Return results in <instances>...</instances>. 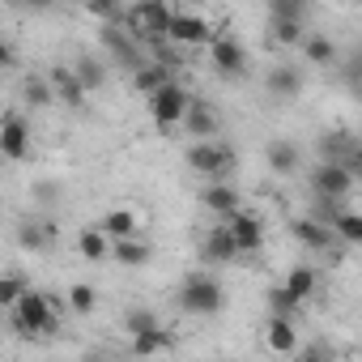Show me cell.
<instances>
[{"label": "cell", "instance_id": "cell-1", "mask_svg": "<svg viewBox=\"0 0 362 362\" xmlns=\"http://www.w3.org/2000/svg\"><path fill=\"white\" fill-rule=\"evenodd\" d=\"M60 303L52 298V294H39V290H26L22 298H18V307L9 311V320H13V332L18 337H52L56 328H60Z\"/></svg>", "mask_w": 362, "mask_h": 362}, {"label": "cell", "instance_id": "cell-2", "mask_svg": "<svg viewBox=\"0 0 362 362\" xmlns=\"http://www.w3.org/2000/svg\"><path fill=\"white\" fill-rule=\"evenodd\" d=\"M170 5L166 0H141V5L124 9V30L141 43H166V22H170Z\"/></svg>", "mask_w": 362, "mask_h": 362}, {"label": "cell", "instance_id": "cell-3", "mask_svg": "<svg viewBox=\"0 0 362 362\" xmlns=\"http://www.w3.org/2000/svg\"><path fill=\"white\" fill-rule=\"evenodd\" d=\"M179 307H184L188 315L209 320V315H218V311L226 307V290H222V281H218V277L192 273V277L184 281V290H179Z\"/></svg>", "mask_w": 362, "mask_h": 362}, {"label": "cell", "instance_id": "cell-4", "mask_svg": "<svg viewBox=\"0 0 362 362\" xmlns=\"http://www.w3.org/2000/svg\"><path fill=\"white\" fill-rule=\"evenodd\" d=\"M188 170L214 179V184H226V175L235 170V149L222 141H197L188 149Z\"/></svg>", "mask_w": 362, "mask_h": 362}, {"label": "cell", "instance_id": "cell-5", "mask_svg": "<svg viewBox=\"0 0 362 362\" xmlns=\"http://www.w3.org/2000/svg\"><path fill=\"white\" fill-rule=\"evenodd\" d=\"M188 90L179 86V81H166L158 94H149V115H153V124L158 128H175L179 119H184V111H188Z\"/></svg>", "mask_w": 362, "mask_h": 362}, {"label": "cell", "instance_id": "cell-6", "mask_svg": "<svg viewBox=\"0 0 362 362\" xmlns=\"http://www.w3.org/2000/svg\"><path fill=\"white\" fill-rule=\"evenodd\" d=\"M166 39L179 43V47H209L218 35H214V26H209L201 13H170V22H166Z\"/></svg>", "mask_w": 362, "mask_h": 362}, {"label": "cell", "instance_id": "cell-7", "mask_svg": "<svg viewBox=\"0 0 362 362\" xmlns=\"http://www.w3.org/2000/svg\"><path fill=\"white\" fill-rule=\"evenodd\" d=\"M311 192L320 201H345L354 192V175L341 166V162H320L311 170Z\"/></svg>", "mask_w": 362, "mask_h": 362}, {"label": "cell", "instance_id": "cell-8", "mask_svg": "<svg viewBox=\"0 0 362 362\" xmlns=\"http://www.w3.org/2000/svg\"><path fill=\"white\" fill-rule=\"evenodd\" d=\"M209 60H214V73L218 77H243L247 73V52H243V43L239 39H230V35H218L214 43H209Z\"/></svg>", "mask_w": 362, "mask_h": 362}, {"label": "cell", "instance_id": "cell-9", "mask_svg": "<svg viewBox=\"0 0 362 362\" xmlns=\"http://www.w3.org/2000/svg\"><path fill=\"white\" fill-rule=\"evenodd\" d=\"M179 124H184L192 136H201V141H214L218 136V128H222V119H218V111H214V103L209 98H188V111H184V119H179Z\"/></svg>", "mask_w": 362, "mask_h": 362}, {"label": "cell", "instance_id": "cell-10", "mask_svg": "<svg viewBox=\"0 0 362 362\" xmlns=\"http://www.w3.org/2000/svg\"><path fill=\"white\" fill-rule=\"evenodd\" d=\"M226 230H230V239H235V252L239 256H252V252H260L264 247V222L260 218H252V214H235L230 222H222Z\"/></svg>", "mask_w": 362, "mask_h": 362}, {"label": "cell", "instance_id": "cell-11", "mask_svg": "<svg viewBox=\"0 0 362 362\" xmlns=\"http://www.w3.org/2000/svg\"><path fill=\"white\" fill-rule=\"evenodd\" d=\"M0 153H5L9 162L30 158V124L22 115H9L5 124H0Z\"/></svg>", "mask_w": 362, "mask_h": 362}, {"label": "cell", "instance_id": "cell-12", "mask_svg": "<svg viewBox=\"0 0 362 362\" xmlns=\"http://www.w3.org/2000/svg\"><path fill=\"white\" fill-rule=\"evenodd\" d=\"M201 205H205L214 218H222V222H230L235 214H243V197H239L235 184H209V188L201 192Z\"/></svg>", "mask_w": 362, "mask_h": 362}, {"label": "cell", "instance_id": "cell-13", "mask_svg": "<svg viewBox=\"0 0 362 362\" xmlns=\"http://www.w3.org/2000/svg\"><path fill=\"white\" fill-rule=\"evenodd\" d=\"M47 86H52L56 103H64V107H73V111H81V107H86V90L77 86V77H73V69H69V64H56V69L47 73Z\"/></svg>", "mask_w": 362, "mask_h": 362}, {"label": "cell", "instance_id": "cell-14", "mask_svg": "<svg viewBox=\"0 0 362 362\" xmlns=\"http://www.w3.org/2000/svg\"><path fill=\"white\" fill-rule=\"evenodd\" d=\"M98 39H103V47H107V52H111V56H115L119 64H128L132 73H136V69L145 64V60H141V47H136V39H132V35H124L119 26H107V30H103Z\"/></svg>", "mask_w": 362, "mask_h": 362}, {"label": "cell", "instance_id": "cell-15", "mask_svg": "<svg viewBox=\"0 0 362 362\" xmlns=\"http://www.w3.org/2000/svg\"><path fill=\"white\" fill-rule=\"evenodd\" d=\"M264 86H269L273 98H298L303 86H307V77H303V69H294V64H273L269 77H264Z\"/></svg>", "mask_w": 362, "mask_h": 362}, {"label": "cell", "instance_id": "cell-16", "mask_svg": "<svg viewBox=\"0 0 362 362\" xmlns=\"http://www.w3.org/2000/svg\"><path fill=\"white\" fill-rule=\"evenodd\" d=\"M264 158H269V170H273V175H294V170L303 166V149H298L290 136H273L269 149H264Z\"/></svg>", "mask_w": 362, "mask_h": 362}, {"label": "cell", "instance_id": "cell-17", "mask_svg": "<svg viewBox=\"0 0 362 362\" xmlns=\"http://www.w3.org/2000/svg\"><path fill=\"white\" fill-rule=\"evenodd\" d=\"M98 235H103L107 243H119V239H136V214H132L128 205H119V209L103 214V222H98Z\"/></svg>", "mask_w": 362, "mask_h": 362}, {"label": "cell", "instance_id": "cell-18", "mask_svg": "<svg viewBox=\"0 0 362 362\" xmlns=\"http://www.w3.org/2000/svg\"><path fill=\"white\" fill-rule=\"evenodd\" d=\"M290 235H294L307 252H328V247L337 243V239H332V230H328V226H320L315 218H294V222H290Z\"/></svg>", "mask_w": 362, "mask_h": 362}, {"label": "cell", "instance_id": "cell-19", "mask_svg": "<svg viewBox=\"0 0 362 362\" xmlns=\"http://www.w3.org/2000/svg\"><path fill=\"white\" fill-rule=\"evenodd\" d=\"M166 81H175V69H166V64H158V60H145L136 73H132V86L149 98V94H158Z\"/></svg>", "mask_w": 362, "mask_h": 362}, {"label": "cell", "instance_id": "cell-20", "mask_svg": "<svg viewBox=\"0 0 362 362\" xmlns=\"http://www.w3.org/2000/svg\"><path fill=\"white\" fill-rule=\"evenodd\" d=\"M315 286H320V273H315L311 264H294V269H290V277L281 281V290H286L294 303H307V298L315 294Z\"/></svg>", "mask_w": 362, "mask_h": 362}, {"label": "cell", "instance_id": "cell-21", "mask_svg": "<svg viewBox=\"0 0 362 362\" xmlns=\"http://www.w3.org/2000/svg\"><path fill=\"white\" fill-rule=\"evenodd\" d=\"M201 247H205V260H214V264H230V260L239 256V252H235V239H230V230H226L222 222L205 235V243H201Z\"/></svg>", "mask_w": 362, "mask_h": 362}, {"label": "cell", "instance_id": "cell-22", "mask_svg": "<svg viewBox=\"0 0 362 362\" xmlns=\"http://www.w3.org/2000/svg\"><path fill=\"white\" fill-rule=\"evenodd\" d=\"M264 345H269L273 354H294V349H298V328H294V320H269Z\"/></svg>", "mask_w": 362, "mask_h": 362}, {"label": "cell", "instance_id": "cell-23", "mask_svg": "<svg viewBox=\"0 0 362 362\" xmlns=\"http://www.w3.org/2000/svg\"><path fill=\"white\" fill-rule=\"evenodd\" d=\"M298 47H303L307 64H315V69H332V64H337V43H332L328 35H307Z\"/></svg>", "mask_w": 362, "mask_h": 362}, {"label": "cell", "instance_id": "cell-24", "mask_svg": "<svg viewBox=\"0 0 362 362\" xmlns=\"http://www.w3.org/2000/svg\"><path fill=\"white\" fill-rule=\"evenodd\" d=\"M175 345V337H170V328H149V332H141V337H132V354L136 358H158V354H166Z\"/></svg>", "mask_w": 362, "mask_h": 362}, {"label": "cell", "instance_id": "cell-25", "mask_svg": "<svg viewBox=\"0 0 362 362\" xmlns=\"http://www.w3.org/2000/svg\"><path fill=\"white\" fill-rule=\"evenodd\" d=\"M56 235H60L56 222H22V226H18V243H22L26 252H43Z\"/></svg>", "mask_w": 362, "mask_h": 362}, {"label": "cell", "instance_id": "cell-26", "mask_svg": "<svg viewBox=\"0 0 362 362\" xmlns=\"http://www.w3.org/2000/svg\"><path fill=\"white\" fill-rule=\"evenodd\" d=\"M111 256H115V264H124V269H141V264H149V243L145 239H119V243H111Z\"/></svg>", "mask_w": 362, "mask_h": 362}, {"label": "cell", "instance_id": "cell-27", "mask_svg": "<svg viewBox=\"0 0 362 362\" xmlns=\"http://www.w3.org/2000/svg\"><path fill=\"white\" fill-rule=\"evenodd\" d=\"M73 69V77H77V86L86 90V94H94V90H103L107 86V69L98 64V60H90V56H81L77 64H69Z\"/></svg>", "mask_w": 362, "mask_h": 362}, {"label": "cell", "instance_id": "cell-28", "mask_svg": "<svg viewBox=\"0 0 362 362\" xmlns=\"http://www.w3.org/2000/svg\"><path fill=\"white\" fill-rule=\"evenodd\" d=\"M328 230H332V239H341V243H362V218L354 214V209H341L332 222H328Z\"/></svg>", "mask_w": 362, "mask_h": 362}, {"label": "cell", "instance_id": "cell-29", "mask_svg": "<svg viewBox=\"0 0 362 362\" xmlns=\"http://www.w3.org/2000/svg\"><path fill=\"white\" fill-rule=\"evenodd\" d=\"M22 103H26L30 111H43V107H52V103H56V94H52L47 77H26V81H22Z\"/></svg>", "mask_w": 362, "mask_h": 362}, {"label": "cell", "instance_id": "cell-30", "mask_svg": "<svg viewBox=\"0 0 362 362\" xmlns=\"http://www.w3.org/2000/svg\"><path fill=\"white\" fill-rule=\"evenodd\" d=\"M64 307H69L73 315H90V311L98 307V290H94V286H86V281H77V286L69 290V298H64Z\"/></svg>", "mask_w": 362, "mask_h": 362}, {"label": "cell", "instance_id": "cell-31", "mask_svg": "<svg viewBox=\"0 0 362 362\" xmlns=\"http://www.w3.org/2000/svg\"><path fill=\"white\" fill-rule=\"evenodd\" d=\"M30 290V281L22 277V273H0V307H18V298Z\"/></svg>", "mask_w": 362, "mask_h": 362}, {"label": "cell", "instance_id": "cell-32", "mask_svg": "<svg viewBox=\"0 0 362 362\" xmlns=\"http://www.w3.org/2000/svg\"><path fill=\"white\" fill-rule=\"evenodd\" d=\"M149 328H158V311H149V307H132V311H124V332H128V341L141 337V332H149Z\"/></svg>", "mask_w": 362, "mask_h": 362}, {"label": "cell", "instance_id": "cell-33", "mask_svg": "<svg viewBox=\"0 0 362 362\" xmlns=\"http://www.w3.org/2000/svg\"><path fill=\"white\" fill-rule=\"evenodd\" d=\"M269 35H273V43H277V47H298V43L307 39L303 22H269Z\"/></svg>", "mask_w": 362, "mask_h": 362}, {"label": "cell", "instance_id": "cell-34", "mask_svg": "<svg viewBox=\"0 0 362 362\" xmlns=\"http://www.w3.org/2000/svg\"><path fill=\"white\" fill-rule=\"evenodd\" d=\"M77 252H81L86 260H103V256H111V243H107L98 230H81V235H77Z\"/></svg>", "mask_w": 362, "mask_h": 362}, {"label": "cell", "instance_id": "cell-35", "mask_svg": "<svg viewBox=\"0 0 362 362\" xmlns=\"http://www.w3.org/2000/svg\"><path fill=\"white\" fill-rule=\"evenodd\" d=\"M303 18H307L303 0H273L269 5V22H303Z\"/></svg>", "mask_w": 362, "mask_h": 362}, {"label": "cell", "instance_id": "cell-36", "mask_svg": "<svg viewBox=\"0 0 362 362\" xmlns=\"http://www.w3.org/2000/svg\"><path fill=\"white\" fill-rule=\"evenodd\" d=\"M269 311H273V320H294V311H298V303L277 286V290H269Z\"/></svg>", "mask_w": 362, "mask_h": 362}, {"label": "cell", "instance_id": "cell-37", "mask_svg": "<svg viewBox=\"0 0 362 362\" xmlns=\"http://www.w3.org/2000/svg\"><path fill=\"white\" fill-rule=\"evenodd\" d=\"M13 64V47H9V39L0 35V69H9Z\"/></svg>", "mask_w": 362, "mask_h": 362}, {"label": "cell", "instance_id": "cell-38", "mask_svg": "<svg viewBox=\"0 0 362 362\" xmlns=\"http://www.w3.org/2000/svg\"><path fill=\"white\" fill-rule=\"evenodd\" d=\"M35 197H39V201H56V197H60V188H56V184H39V188H35Z\"/></svg>", "mask_w": 362, "mask_h": 362}, {"label": "cell", "instance_id": "cell-39", "mask_svg": "<svg viewBox=\"0 0 362 362\" xmlns=\"http://www.w3.org/2000/svg\"><path fill=\"white\" fill-rule=\"evenodd\" d=\"M298 362H332V358H328V354H320V349H307Z\"/></svg>", "mask_w": 362, "mask_h": 362}]
</instances>
